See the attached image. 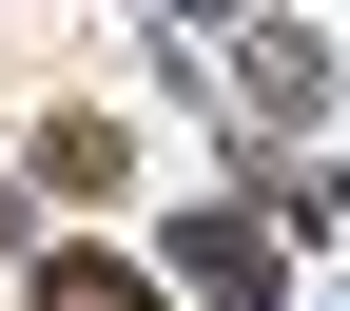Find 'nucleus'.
Segmentation results:
<instances>
[{"label": "nucleus", "instance_id": "2", "mask_svg": "<svg viewBox=\"0 0 350 311\" xmlns=\"http://www.w3.org/2000/svg\"><path fill=\"white\" fill-rule=\"evenodd\" d=\"M39 195H117V117H39Z\"/></svg>", "mask_w": 350, "mask_h": 311}, {"label": "nucleus", "instance_id": "3", "mask_svg": "<svg viewBox=\"0 0 350 311\" xmlns=\"http://www.w3.org/2000/svg\"><path fill=\"white\" fill-rule=\"evenodd\" d=\"M20 311H156V273H117V253H59V273H39Z\"/></svg>", "mask_w": 350, "mask_h": 311}, {"label": "nucleus", "instance_id": "4", "mask_svg": "<svg viewBox=\"0 0 350 311\" xmlns=\"http://www.w3.org/2000/svg\"><path fill=\"white\" fill-rule=\"evenodd\" d=\"M195 20H214V0H195Z\"/></svg>", "mask_w": 350, "mask_h": 311}, {"label": "nucleus", "instance_id": "1", "mask_svg": "<svg viewBox=\"0 0 350 311\" xmlns=\"http://www.w3.org/2000/svg\"><path fill=\"white\" fill-rule=\"evenodd\" d=\"M175 273H195L214 311H253V292H273V253H253V234H234V214H195V234H175Z\"/></svg>", "mask_w": 350, "mask_h": 311}]
</instances>
